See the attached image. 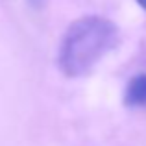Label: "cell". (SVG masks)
Returning <instances> with one entry per match:
<instances>
[{"mask_svg":"<svg viewBox=\"0 0 146 146\" xmlns=\"http://www.w3.org/2000/svg\"><path fill=\"white\" fill-rule=\"evenodd\" d=\"M135 2H137V4H139V6L146 11V0H135Z\"/></svg>","mask_w":146,"mask_h":146,"instance_id":"cell-3","label":"cell"},{"mask_svg":"<svg viewBox=\"0 0 146 146\" xmlns=\"http://www.w3.org/2000/svg\"><path fill=\"white\" fill-rule=\"evenodd\" d=\"M30 2H33V4H39V2H43V0H30Z\"/></svg>","mask_w":146,"mask_h":146,"instance_id":"cell-4","label":"cell"},{"mask_svg":"<svg viewBox=\"0 0 146 146\" xmlns=\"http://www.w3.org/2000/svg\"><path fill=\"white\" fill-rule=\"evenodd\" d=\"M124 104L128 107H146V72L135 74L124 91Z\"/></svg>","mask_w":146,"mask_h":146,"instance_id":"cell-2","label":"cell"},{"mask_svg":"<svg viewBox=\"0 0 146 146\" xmlns=\"http://www.w3.org/2000/svg\"><path fill=\"white\" fill-rule=\"evenodd\" d=\"M118 44V28L100 15L80 17L67 28L57 50V65L67 78L85 76Z\"/></svg>","mask_w":146,"mask_h":146,"instance_id":"cell-1","label":"cell"}]
</instances>
